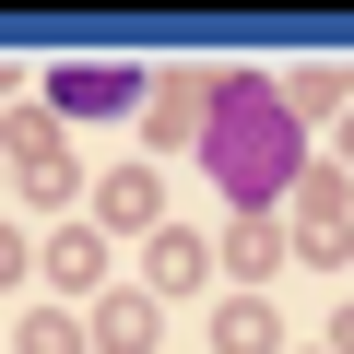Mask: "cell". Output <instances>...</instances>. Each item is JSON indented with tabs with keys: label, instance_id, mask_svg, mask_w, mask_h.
Listing matches in <instances>:
<instances>
[{
	"label": "cell",
	"instance_id": "6da1fadb",
	"mask_svg": "<svg viewBox=\"0 0 354 354\" xmlns=\"http://www.w3.org/2000/svg\"><path fill=\"white\" fill-rule=\"evenodd\" d=\"M272 165H283V118H272V95H260V83H225V189L260 201Z\"/></svg>",
	"mask_w": 354,
	"mask_h": 354
}]
</instances>
